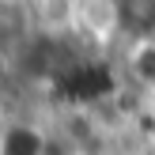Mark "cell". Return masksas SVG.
<instances>
[{
  "mask_svg": "<svg viewBox=\"0 0 155 155\" xmlns=\"http://www.w3.org/2000/svg\"><path fill=\"white\" fill-rule=\"evenodd\" d=\"M129 68L133 76L144 83V87H155V42H140L129 57Z\"/></svg>",
  "mask_w": 155,
  "mask_h": 155,
  "instance_id": "obj_4",
  "label": "cell"
},
{
  "mask_svg": "<svg viewBox=\"0 0 155 155\" xmlns=\"http://www.w3.org/2000/svg\"><path fill=\"white\" fill-rule=\"evenodd\" d=\"M49 140L34 125H8L0 133V155H45Z\"/></svg>",
  "mask_w": 155,
  "mask_h": 155,
  "instance_id": "obj_3",
  "label": "cell"
},
{
  "mask_svg": "<svg viewBox=\"0 0 155 155\" xmlns=\"http://www.w3.org/2000/svg\"><path fill=\"white\" fill-rule=\"evenodd\" d=\"M117 91V72L110 61H76L57 72V95L72 106H98Z\"/></svg>",
  "mask_w": 155,
  "mask_h": 155,
  "instance_id": "obj_1",
  "label": "cell"
},
{
  "mask_svg": "<svg viewBox=\"0 0 155 155\" xmlns=\"http://www.w3.org/2000/svg\"><path fill=\"white\" fill-rule=\"evenodd\" d=\"M114 19L136 42L155 38V0H114Z\"/></svg>",
  "mask_w": 155,
  "mask_h": 155,
  "instance_id": "obj_2",
  "label": "cell"
}]
</instances>
